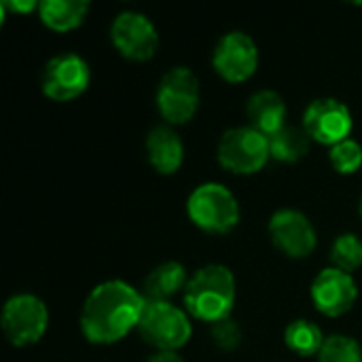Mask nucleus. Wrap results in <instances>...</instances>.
Listing matches in <instances>:
<instances>
[{
    "mask_svg": "<svg viewBox=\"0 0 362 362\" xmlns=\"http://www.w3.org/2000/svg\"><path fill=\"white\" fill-rule=\"evenodd\" d=\"M110 40L115 49L132 62L151 59L159 47L155 23L138 11H123L112 19Z\"/></svg>",
    "mask_w": 362,
    "mask_h": 362,
    "instance_id": "nucleus-8",
    "label": "nucleus"
},
{
    "mask_svg": "<svg viewBox=\"0 0 362 362\" xmlns=\"http://www.w3.org/2000/svg\"><path fill=\"white\" fill-rule=\"evenodd\" d=\"M269 235L274 246L291 259H305L316 248L314 225L299 210H278L269 218Z\"/></svg>",
    "mask_w": 362,
    "mask_h": 362,
    "instance_id": "nucleus-12",
    "label": "nucleus"
},
{
    "mask_svg": "<svg viewBox=\"0 0 362 362\" xmlns=\"http://www.w3.org/2000/svg\"><path fill=\"white\" fill-rule=\"evenodd\" d=\"M2 8H11L17 13H30L34 8H38V2H2Z\"/></svg>",
    "mask_w": 362,
    "mask_h": 362,
    "instance_id": "nucleus-24",
    "label": "nucleus"
},
{
    "mask_svg": "<svg viewBox=\"0 0 362 362\" xmlns=\"http://www.w3.org/2000/svg\"><path fill=\"white\" fill-rule=\"evenodd\" d=\"M187 284H189L187 269L176 261H168L157 265L146 276L142 295L146 301H170V297L185 291Z\"/></svg>",
    "mask_w": 362,
    "mask_h": 362,
    "instance_id": "nucleus-16",
    "label": "nucleus"
},
{
    "mask_svg": "<svg viewBox=\"0 0 362 362\" xmlns=\"http://www.w3.org/2000/svg\"><path fill=\"white\" fill-rule=\"evenodd\" d=\"M212 66L227 83H244L259 68V47L246 32H229L218 40Z\"/></svg>",
    "mask_w": 362,
    "mask_h": 362,
    "instance_id": "nucleus-11",
    "label": "nucleus"
},
{
    "mask_svg": "<svg viewBox=\"0 0 362 362\" xmlns=\"http://www.w3.org/2000/svg\"><path fill=\"white\" fill-rule=\"evenodd\" d=\"M182 299L191 318L210 325L227 320L235 305L233 274L225 265H206L189 278Z\"/></svg>",
    "mask_w": 362,
    "mask_h": 362,
    "instance_id": "nucleus-2",
    "label": "nucleus"
},
{
    "mask_svg": "<svg viewBox=\"0 0 362 362\" xmlns=\"http://www.w3.org/2000/svg\"><path fill=\"white\" fill-rule=\"evenodd\" d=\"M248 125L263 136H272L286 125V102L272 89L257 91L246 106Z\"/></svg>",
    "mask_w": 362,
    "mask_h": 362,
    "instance_id": "nucleus-15",
    "label": "nucleus"
},
{
    "mask_svg": "<svg viewBox=\"0 0 362 362\" xmlns=\"http://www.w3.org/2000/svg\"><path fill=\"white\" fill-rule=\"evenodd\" d=\"M89 64L76 53H59L45 64L40 87L53 102H70L89 87Z\"/></svg>",
    "mask_w": 362,
    "mask_h": 362,
    "instance_id": "nucleus-9",
    "label": "nucleus"
},
{
    "mask_svg": "<svg viewBox=\"0 0 362 362\" xmlns=\"http://www.w3.org/2000/svg\"><path fill=\"white\" fill-rule=\"evenodd\" d=\"M354 127L350 108L335 98L314 100L303 112V129L314 142L335 146L350 138Z\"/></svg>",
    "mask_w": 362,
    "mask_h": 362,
    "instance_id": "nucleus-10",
    "label": "nucleus"
},
{
    "mask_svg": "<svg viewBox=\"0 0 362 362\" xmlns=\"http://www.w3.org/2000/svg\"><path fill=\"white\" fill-rule=\"evenodd\" d=\"M361 214H362V202H361Z\"/></svg>",
    "mask_w": 362,
    "mask_h": 362,
    "instance_id": "nucleus-26",
    "label": "nucleus"
},
{
    "mask_svg": "<svg viewBox=\"0 0 362 362\" xmlns=\"http://www.w3.org/2000/svg\"><path fill=\"white\" fill-rule=\"evenodd\" d=\"M199 106V81L193 70L176 66L163 74L157 87V108L168 125L189 123Z\"/></svg>",
    "mask_w": 362,
    "mask_h": 362,
    "instance_id": "nucleus-6",
    "label": "nucleus"
},
{
    "mask_svg": "<svg viewBox=\"0 0 362 362\" xmlns=\"http://www.w3.org/2000/svg\"><path fill=\"white\" fill-rule=\"evenodd\" d=\"M138 333L159 352H176L189 344L193 327L189 314L170 301H146Z\"/></svg>",
    "mask_w": 362,
    "mask_h": 362,
    "instance_id": "nucleus-3",
    "label": "nucleus"
},
{
    "mask_svg": "<svg viewBox=\"0 0 362 362\" xmlns=\"http://www.w3.org/2000/svg\"><path fill=\"white\" fill-rule=\"evenodd\" d=\"M189 218L206 233H229L240 223V204L221 182L199 185L187 202Z\"/></svg>",
    "mask_w": 362,
    "mask_h": 362,
    "instance_id": "nucleus-4",
    "label": "nucleus"
},
{
    "mask_svg": "<svg viewBox=\"0 0 362 362\" xmlns=\"http://www.w3.org/2000/svg\"><path fill=\"white\" fill-rule=\"evenodd\" d=\"M269 138L250 125L231 127L218 142V161L227 172L250 176L265 168L269 161Z\"/></svg>",
    "mask_w": 362,
    "mask_h": 362,
    "instance_id": "nucleus-5",
    "label": "nucleus"
},
{
    "mask_svg": "<svg viewBox=\"0 0 362 362\" xmlns=\"http://www.w3.org/2000/svg\"><path fill=\"white\" fill-rule=\"evenodd\" d=\"M310 142L312 138L308 136L305 129L295 125H284L282 129L269 136V153L276 161L295 163L310 153Z\"/></svg>",
    "mask_w": 362,
    "mask_h": 362,
    "instance_id": "nucleus-18",
    "label": "nucleus"
},
{
    "mask_svg": "<svg viewBox=\"0 0 362 362\" xmlns=\"http://www.w3.org/2000/svg\"><path fill=\"white\" fill-rule=\"evenodd\" d=\"M212 339H214V346L221 350H227V352L235 350L242 344V329L231 318L221 320V322L212 325Z\"/></svg>",
    "mask_w": 362,
    "mask_h": 362,
    "instance_id": "nucleus-23",
    "label": "nucleus"
},
{
    "mask_svg": "<svg viewBox=\"0 0 362 362\" xmlns=\"http://www.w3.org/2000/svg\"><path fill=\"white\" fill-rule=\"evenodd\" d=\"M318 362H362L361 344L348 335H331L325 339Z\"/></svg>",
    "mask_w": 362,
    "mask_h": 362,
    "instance_id": "nucleus-21",
    "label": "nucleus"
},
{
    "mask_svg": "<svg viewBox=\"0 0 362 362\" xmlns=\"http://www.w3.org/2000/svg\"><path fill=\"white\" fill-rule=\"evenodd\" d=\"M329 159H331V165L335 168V172H339L344 176L356 174L362 168V146L356 140L348 138L331 148Z\"/></svg>",
    "mask_w": 362,
    "mask_h": 362,
    "instance_id": "nucleus-22",
    "label": "nucleus"
},
{
    "mask_svg": "<svg viewBox=\"0 0 362 362\" xmlns=\"http://www.w3.org/2000/svg\"><path fill=\"white\" fill-rule=\"evenodd\" d=\"M0 325L11 346L25 348L40 341V337L45 335L49 312L47 305L34 295H13L2 308Z\"/></svg>",
    "mask_w": 362,
    "mask_h": 362,
    "instance_id": "nucleus-7",
    "label": "nucleus"
},
{
    "mask_svg": "<svg viewBox=\"0 0 362 362\" xmlns=\"http://www.w3.org/2000/svg\"><path fill=\"white\" fill-rule=\"evenodd\" d=\"M148 163L163 176L176 174L185 159V144L172 125H157L146 136Z\"/></svg>",
    "mask_w": 362,
    "mask_h": 362,
    "instance_id": "nucleus-14",
    "label": "nucleus"
},
{
    "mask_svg": "<svg viewBox=\"0 0 362 362\" xmlns=\"http://www.w3.org/2000/svg\"><path fill=\"white\" fill-rule=\"evenodd\" d=\"M146 362H185L176 352H157Z\"/></svg>",
    "mask_w": 362,
    "mask_h": 362,
    "instance_id": "nucleus-25",
    "label": "nucleus"
},
{
    "mask_svg": "<svg viewBox=\"0 0 362 362\" xmlns=\"http://www.w3.org/2000/svg\"><path fill=\"white\" fill-rule=\"evenodd\" d=\"M325 335L318 325L310 320H295L284 331V341L288 350L299 356H318L325 346Z\"/></svg>",
    "mask_w": 362,
    "mask_h": 362,
    "instance_id": "nucleus-19",
    "label": "nucleus"
},
{
    "mask_svg": "<svg viewBox=\"0 0 362 362\" xmlns=\"http://www.w3.org/2000/svg\"><path fill=\"white\" fill-rule=\"evenodd\" d=\"M146 299L123 280L98 284L81 310V331L95 346H110L138 329Z\"/></svg>",
    "mask_w": 362,
    "mask_h": 362,
    "instance_id": "nucleus-1",
    "label": "nucleus"
},
{
    "mask_svg": "<svg viewBox=\"0 0 362 362\" xmlns=\"http://www.w3.org/2000/svg\"><path fill=\"white\" fill-rule=\"evenodd\" d=\"M89 13L87 0H45L38 2L40 21L53 32H70L78 28Z\"/></svg>",
    "mask_w": 362,
    "mask_h": 362,
    "instance_id": "nucleus-17",
    "label": "nucleus"
},
{
    "mask_svg": "<svg viewBox=\"0 0 362 362\" xmlns=\"http://www.w3.org/2000/svg\"><path fill=\"white\" fill-rule=\"evenodd\" d=\"M331 263L333 267L352 274L362 265V240L354 233H344L333 242L331 248Z\"/></svg>",
    "mask_w": 362,
    "mask_h": 362,
    "instance_id": "nucleus-20",
    "label": "nucleus"
},
{
    "mask_svg": "<svg viewBox=\"0 0 362 362\" xmlns=\"http://www.w3.org/2000/svg\"><path fill=\"white\" fill-rule=\"evenodd\" d=\"M312 301L316 310L325 316L337 318L352 310L358 299V286L352 274H346L337 267L322 269L312 282Z\"/></svg>",
    "mask_w": 362,
    "mask_h": 362,
    "instance_id": "nucleus-13",
    "label": "nucleus"
}]
</instances>
